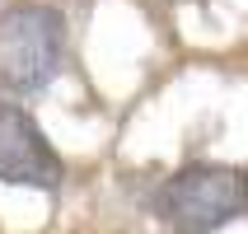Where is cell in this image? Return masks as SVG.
<instances>
[{"label":"cell","instance_id":"6da1fadb","mask_svg":"<svg viewBox=\"0 0 248 234\" xmlns=\"http://www.w3.org/2000/svg\"><path fill=\"white\" fill-rule=\"evenodd\" d=\"M150 216L169 234H220L248 216V169L192 159L150 187Z\"/></svg>","mask_w":248,"mask_h":234},{"label":"cell","instance_id":"7a4b0ae2","mask_svg":"<svg viewBox=\"0 0 248 234\" xmlns=\"http://www.w3.org/2000/svg\"><path fill=\"white\" fill-rule=\"evenodd\" d=\"M66 14L47 0H10L0 10V89L10 98H38L66 66Z\"/></svg>","mask_w":248,"mask_h":234},{"label":"cell","instance_id":"3957f363","mask_svg":"<svg viewBox=\"0 0 248 234\" xmlns=\"http://www.w3.org/2000/svg\"><path fill=\"white\" fill-rule=\"evenodd\" d=\"M0 183L28 192H56L66 183V159L56 155L38 117L14 98H0Z\"/></svg>","mask_w":248,"mask_h":234}]
</instances>
